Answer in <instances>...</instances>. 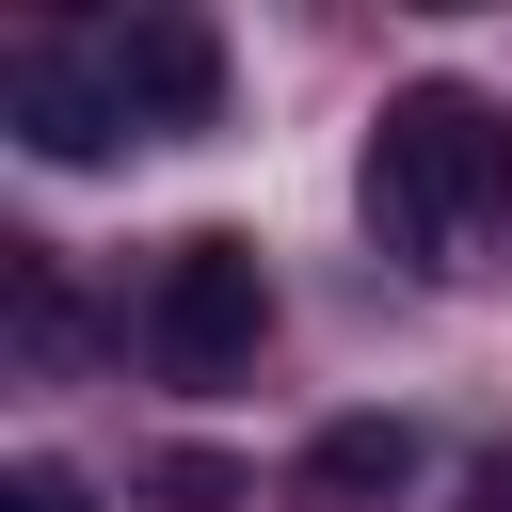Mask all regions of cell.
<instances>
[{
  "label": "cell",
  "mask_w": 512,
  "mask_h": 512,
  "mask_svg": "<svg viewBox=\"0 0 512 512\" xmlns=\"http://www.w3.org/2000/svg\"><path fill=\"white\" fill-rule=\"evenodd\" d=\"M368 224L416 272H496L512 256V112L480 80H400L368 112Z\"/></svg>",
  "instance_id": "1"
},
{
  "label": "cell",
  "mask_w": 512,
  "mask_h": 512,
  "mask_svg": "<svg viewBox=\"0 0 512 512\" xmlns=\"http://www.w3.org/2000/svg\"><path fill=\"white\" fill-rule=\"evenodd\" d=\"M256 336H272V272H256V240H240V224H192V240L160 256V288H144V352H160L176 384H240Z\"/></svg>",
  "instance_id": "2"
},
{
  "label": "cell",
  "mask_w": 512,
  "mask_h": 512,
  "mask_svg": "<svg viewBox=\"0 0 512 512\" xmlns=\"http://www.w3.org/2000/svg\"><path fill=\"white\" fill-rule=\"evenodd\" d=\"M96 64H112L128 128H208V112H224V48H208V16H112Z\"/></svg>",
  "instance_id": "3"
},
{
  "label": "cell",
  "mask_w": 512,
  "mask_h": 512,
  "mask_svg": "<svg viewBox=\"0 0 512 512\" xmlns=\"http://www.w3.org/2000/svg\"><path fill=\"white\" fill-rule=\"evenodd\" d=\"M0 112H16V144H32V160H112V144H128V96H112V64H96V48H16Z\"/></svg>",
  "instance_id": "4"
},
{
  "label": "cell",
  "mask_w": 512,
  "mask_h": 512,
  "mask_svg": "<svg viewBox=\"0 0 512 512\" xmlns=\"http://www.w3.org/2000/svg\"><path fill=\"white\" fill-rule=\"evenodd\" d=\"M304 480H320V496H400V480H416V432H400V416H336V432L304 448Z\"/></svg>",
  "instance_id": "5"
},
{
  "label": "cell",
  "mask_w": 512,
  "mask_h": 512,
  "mask_svg": "<svg viewBox=\"0 0 512 512\" xmlns=\"http://www.w3.org/2000/svg\"><path fill=\"white\" fill-rule=\"evenodd\" d=\"M0 288H16V352H32V368H64V352H80V304H64V272H48L32 240H0Z\"/></svg>",
  "instance_id": "6"
},
{
  "label": "cell",
  "mask_w": 512,
  "mask_h": 512,
  "mask_svg": "<svg viewBox=\"0 0 512 512\" xmlns=\"http://www.w3.org/2000/svg\"><path fill=\"white\" fill-rule=\"evenodd\" d=\"M0 512H96V480L48 464V448H16V464H0Z\"/></svg>",
  "instance_id": "7"
},
{
  "label": "cell",
  "mask_w": 512,
  "mask_h": 512,
  "mask_svg": "<svg viewBox=\"0 0 512 512\" xmlns=\"http://www.w3.org/2000/svg\"><path fill=\"white\" fill-rule=\"evenodd\" d=\"M160 512H240V464H208V448H176V464H160Z\"/></svg>",
  "instance_id": "8"
}]
</instances>
